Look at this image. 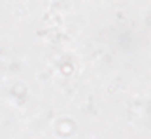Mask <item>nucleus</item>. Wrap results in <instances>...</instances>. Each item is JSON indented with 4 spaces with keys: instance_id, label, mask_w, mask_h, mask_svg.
Listing matches in <instances>:
<instances>
[]
</instances>
